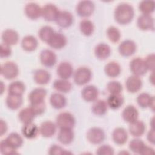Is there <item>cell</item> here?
<instances>
[{"label": "cell", "mask_w": 155, "mask_h": 155, "mask_svg": "<svg viewBox=\"0 0 155 155\" xmlns=\"http://www.w3.org/2000/svg\"><path fill=\"white\" fill-rule=\"evenodd\" d=\"M147 140L148 141L154 144V141H155V137H154V128H152L148 133L147 134Z\"/></svg>", "instance_id": "obj_52"}, {"label": "cell", "mask_w": 155, "mask_h": 155, "mask_svg": "<svg viewBox=\"0 0 155 155\" xmlns=\"http://www.w3.org/2000/svg\"><path fill=\"white\" fill-rule=\"evenodd\" d=\"M55 22L62 28H68L73 24V16L68 11H59Z\"/></svg>", "instance_id": "obj_13"}, {"label": "cell", "mask_w": 155, "mask_h": 155, "mask_svg": "<svg viewBox=\"0 0 155 155\" xmlns=\"http://www.w3.org/2000/svg\"><path fill=\"white\" fill-rule=\"evenodd\" d=\"M106 102L108 107L110 108L117 110L123 105L124 99L120 94H110Z\"/></svg>", "instance_id": "obj_31"}, {"label": "cell", "mask_w": 155, "mask_h": 155, "mask_svg": "<svg viewBox=\"0 0 155 155\" xmlns=\"http://www.w3.org/2000/svg\"><path fill=\"white\" fill-rule=\"evenodd\" d=\"M53 87L56 91L63 93L69 92L72 88L70 82L67 81V79H63L55 80L53 84Z\"/></svg>", "instance_id": "obj_37"}, {"label": "cell", "mask_w": 155, "mask_h": 155, "mask_svg": "<svg viewBox=\"0 0 155 155\" xmlns=\"http://www.w3.org/2000/svg\"><path fill=\"white\" fill-rule=\"evenodd\" d=\"M30 107L32 109L33 112L35 113V115H41L44 113L46 108V105L45 101L38 104H30Z\"/></svg>", "instance_id": "obj_46"}, {"label": "cell", "mask_w": 155, "mask_h": 155, "mask_svg": "<svg viewBox=\"0 0 155 155\" xmlns=\"http://www.w3.org/2000/svg\"><path fill=\"white\" fill-rule=\"evenodd\" d=\"M155 3L154 1H142L139 3V9L142 14L151 15L154 11Z\"/></svg>", "instance_id": "obj_40"}, {"label": "cell", "mask_w": 155, "mask_h": 155, "mask_svg": "<svg viewBox=\"0 0 155 155\" xmlns=\"http://www.w3.org/2000/svg\"><path fill=\"white\" fill-rule=\"evenodd\" d=\"M54 33V31L52 27L48 25H45L39 29L38 36L41 41L47 43Z\"/></svg>", "instance_id": "obj_39"}, {"label": "cell", "mask_w": 155, "mask_h": 155, "mask_svg": "<svg viewBox=\"0 0 155 155\" xmlns=\"http://www.w3.org/2000/svg\"><path fill=\"white\" fill-rule=\"evenodd\" d=\"M59 12V10L55 5L47 4L42 8L41 16L47 21H55Z\"/></svg>", "instance_id": "obj_9"}, {"label": "cell", "mask_w": 155, "mask_h": 155, "mask_svg": "<svg viewBox=\"0 0 155 155\" xmlns=\"http://www.w3.org/2000/svg\"><path fill=\"white\" fill-rule=\"evenodd\" d=\"M35 116V113L30 107L22 109L18 114L19 120L24 124L33 122Z\"/></svg>", "instance_id": "obj_34"}, {"label": "cell", "mask_w": 155, "mask_h": 155, "mask_svg": "<svg viewBox=\"0 0 155 155\" xmlns=\"http://www.w3.org/2000/svg\"><path fill=\"white\" fill-rule=\"evenodd\" d=\"M142 86V82L139 76L132 75L129 76L125 82V87L127 90L132 93H134L139 91Z\"/></svg>", "instance_id": "obj_17"}, {"label": "cell", "mask_w": 155, "mask_h": 155, "mask_svg": "<svg viewBox=\"0 0 155 155\" xmlns=\"http://www.w3.org/2000/svg\"><path fill=\"white\" fill-rule=\"evenodd\" d=\"M1 74L6 79H13L19 74L18 66L13 62L7 61L1 65Z\"/></svg>", "instance_id": "obj_4"}, {"label": "cell", "mask_w": 155, "mask_h": 155, "mask_svg": "<svg viewBox=\"0 0 155 155\" xmlns=\"http://www.w3.org/2000/svg\"><path fill=\"white\" fill-rule=\"evenodd\" d=\"M112 139L116 144L118 145H124L128 139L127 131L122 127H117L112 133Z\"/></svg>", "instance_id": "obj_23"}, {"label": "cell", "mask_w": 155, "mask_h": 155, "mask_svg": "<svg viewBox=\"0 0 155 155\" xmlns=\"http://www.w3.org/2000/svg\"><path fill=\"white\" fill-rule=\"evenodd\" d=\"M107 35L109 40L113 43L117 42L121 37L119 30L114 26H110L107 28Z\"/></svg>", "instance_id": "obj_41"}, {"label": "cell", "mask_w": 155, "mask_h": 155, "mask_svg": "<svg viewBox=\"0 0 155 155\" xmlns=\"http://www.w3.org/2000/svg\"><path fill=\"white\" fill-rule=\"evenodd\" d=\"M99 95V91L96 87L93 85L85 86L81 91L82 98L87 102L95 101Z\"/></svg>", "instance_id": "obj_16"}, {"label": "cell", "mask_w": 155, "mask_h": 155, "mask_svg": "<svg viewBox=\"0 0 155 155\" xmlns=\"http://www.w3.org/2000/svg\"><path fill=\"white\" fill-rule=\"evenodd\" d=\"M79 29L84 35L89 36L93 34L94 27L93 23L90 20L84 19L80 22Z\"/></svg>", "instance_id": "obj_38"}, {"label": "cell", "mask_w": 155, "mask_h": 155, "mask_svg": "<svg viewBox=\"0 0 155 155\" xmlns=\"http://www.w3.org/2000/svg\"><path fill=\"white\" fill-rule=\"evenodd\" d=\"M128 130L130 133L134 137H140L142 136L146 130V126L145 123L137 119L136 120L130 123Z\"/></svg>", "instance_id": "obj_22"}, {"label": "cell", "mask_w": 155, "mask_h": 155, "mask_svg": "<svg viewBox=\"0 0 155 155\" xmlns=\"http://www.w3.org/2000/svg\"><path fill=\"white\" fill-rule=\"evenodd\" d=\"M41 64L47 67L54 66L57 61V56L54 51L49 49H44L41 51L39 56Z\"/></svg>", "instance_id": "obj_8"}, {"label": "cell", "mask_w": 155, "mask_h": 155, "mask_svg": "<svg viewBox=\"0 0 155 155\" xmlns=\"http://www.w3.org/2000/svg\"><path fill=\"white\" fill-rule=\"evenodd\" d=\"M7 107L12 110H16L18 109L22 104L23 98L22 96H15L8 94L5 100Z\"/></svg>", "instance_id": "obj_35"}, {"label": "cell", "mask_w": 155, "mask_h": 155, "mask_svg": "<svg viewBox=\"0 0 155 155\" xmlns=\"http://www.w3.org/2000/svg\"><path fill=\"white\" fill-rule=\"evenodd\" d=\"M104 71L108 77L116 78L120 74L121 67L117 62L111 61L105 65Z\"/></svg>", "instance_id": "obj_33"}, {"label": "cell", "mask_w": 155, "mask_h": 155, "mask_svg": "<svg viewBox=\"0 0 155 155\" xmlns=\"http://www.w3.org/2000/svg\"><path fill=\"white\" fill-rule=\"evenodd\" d=\"M24 12L29 19L35 20L41 16L42 8L35 2H29L25 6Z\"/></svg>", "instance_id": "obj_15"}, {"label": "cell", "mask_w": 155, "mask_h": 155, "mask_svg": "<svg viewBox=\"0 0 155 155\" xmlns=\"http://www.w3.org/2000/svg\"><path fill=\"white\" fill-rule=\"evenodd\" d=\"M7 130V125L6 122L3 120L2 119L0 120V132H1V136H2L4 134Z\"/></svg>", "instance_id": "obj_53"}, {"label": "cell", "mask_w": 155, "mask_h": 155, "mask_svg": "<svg viewBox=\"0 0 155 155\" xmlns=\"http://www.w3.org/2000/svg\"><path fill=\"white\" fill-rule=\"evenodd\" d=\"M50 79V73L44 69H38L34 72L33 79L37 84L45 85L49 82Z\"/></svg>", "instance_id": "obj_26"}, {"label": "cell", "mask_w": 155, "mask_h": 155, "mask_svg": "<svg viewBox=\"0 0 155 155\" xmlns=\"http://www.w3.org/2000/svg\"><path fill=\"white\" fill-rule=\"evenodd\" d=\"M107 89L110 94H120L123 90V87L119 82L113 81L107 84Z\"/></svg>", "instance_id": "obj_43"}, {"label": "cell", "mask_w": 155, "mask_h": 155, "mask_svg": "<svg viewBox=\"0 0 155 155\" xmlns=\"http://www.w3.org/2000/svg\"><path fill=\"white\" fill-rule=\"evenodd\" d=\"M40 134L44 137L53 136L56 131V125L51 121L47 120L42 122L39 128Z\"/></svg>", "instance_id": "obj_19"}, {"label": "cell", "mask_w": 155, "mask_h": 155, "mask_svg": "<svg viewBox=\"0 0 155 155\" xmlns=\"http://www.w3.org/2000/svg\"><path fill=\"white\" fill-rule=\"evenodd\" d=\"M47 95V90L44 88H36L31 91L28 95L30 104L44 102Z\"/></svg>", "instance_id": "obj_18"}, {"label": "cell", "mask_w": 155, "mask_h": 155, "mask_svg": "<svg viewBox=\"0 0 155 155\" xmlns=\"http://www.w3.org/2000/svg\"><path fill=\"white\" fill-rule=\"evenodd\" d=\"M154 59L155 56L154 53H151L148 54L145 59L143 60L145 62V65L147 70L153 71L154 68Z\"/></svg>", "instance_id": "obj_49"}, {"label": "cell", "mask_w": 155, "mask_h": 155, "mask_svg": "<svg viewBox=\"0 0 155 155\" xmlns=\"http://www.w3.org/2000/svg\"><path fill=\"white\" fill-rule=\"evenodd\" d=\"M134 15V11L133 6L125 2L118 4L114 12L115 21L121 25H126L131 22Z\"/></svg>", "instance_id": "obj_1"}, {"label": "cell", "mask_w": 155, "mask_h": 155, "mask_svg": "<svg viewBox=\"0 0 155 155\" xmlns=\"http://www.w3.org/2000/svg\"><path fill=\"white\" fill-rule=\"evenodd\" d=\"M111 53L110 47L105 43H99L94 48V54L100 60H105L108 58Z\"/></svg>", "instance_id": "obj_24"}, {"label": "cell", "mask_w": 155, "mask_h": 155, "mask_svg": "<svg viewBox=\"0 0 155 155\" xmlns=\"http://www.w3.org/2000/svg\"><path fill=\"white\" fill-rule=\"evenodd\" d=\"M154 102H155V99H154V96H152V98L150 101V104H149V107L151 109V110L153 111H154Z\"/></svg>", "instance_id": "obj_54"}, {"label": "cell", "mask_w": 155, "mask_h": 155, "mask_svg": "<svg viewBox=\"0 0 155 155\" xmlns=\"http://www.w3.org/2000/svg\"><path fill=\"white\" fill-rule=\"evenodd\" d=\"M0 151L2 154H16V150L12 148L5 140H2L0 143Z\"/></svg>", "instance_id": "obj_45"}, {"label": "cell", "mask_w": 155, "mask_h": 155, "mask_svg": "<svg viewBox=\"0 0 155 155\" xmlns=\"http://www.w3.org/2000/svg\"><path fill=\"white\" fill-rule=\"evenodd\" d=\"M92 73L91 70L86 67H81L73 73L74 82L78 85H83L88 82L91 79Z\"/></svg>", "instance_id": "obj_2"}, {"label": "cell", "mask_w": 155, "mask_h": 155, "mask_svg": "<svg viewBox=\"0 0 155 155\" xmlns=\"http://www.w3.org/2000/svg\"><path fill=\"white\" fill-rule=\"evenodd\" d=\"M22 134L23 136L28 139H32L35 138L38 133L39 132L38 126L33 122L24 124L22 128Z\"/></svg>", "instance_id": "obj_29"}, {"label": "cell", "mask_w": 155, "mask_h": 155, "mask_svg": "<svg viewBox=\"0 0 155 155\" xmlns=\"http://www.w3.org/2000/svg\"><path fill=\"white\" fill-rule=\"evenodd\" d=\"M25 90V84L20 81H15L11 82L8 87V94L15 96H22Z\"/></svg>", "instance_id": "obj_30"}, {"label": "cell", "mask_w": 155, "mask_h": 155, "mask_svg": "<svg viewBox=\"0 0 155 155\" xmlns=\"http://www.w3.org/2000/svg\"><path fill=\"white\" fill-rule=\"evenodd\" d=\"M12 54V50L10 46L1 43L0 48V57L1 58H5L9 57Z\"/></svg>", "instance_id": "obj_50"}, {"label": "cell", "mask_w": 155, "mask_h": 155, "mask_svg": "<svg viewBox=\"0 0 155 155\" xmlns=\"http://www.w3.org/2000/svg\"><path fill=\"white\" fill-rule=\"evenodd\" d=\"M67 42V38L61 32H56L53 33L47 44L50 47L54 49H61L64 48Z\"/></svg>", "instance_id": "obj_11"}, {"label": "cell", "mask_w": 155, "mask_h": 155, "mask_svg": "<svg viewBox=\"0 0 155 155\" xmlns=\"http://www.w3.org/2000/svg\"><path fill=\"white\" fill-rule=\"evenodd\" d=\"M74 134L71 128H61L58 134V140L64 145L70 144L74 139Z\"/></svg>", "instance_id": "obj_25"}, {"label": "cell", "mask_w": 155, "mask_h": 155, "mask_svg": "<svg viewBox=\"0 0 155 155\" xmlns=\"http://www.w3.org/2000/svg\"><path fill=\"white\" fill-rule=\"evenodd\" d=\"M130 69L133 75L141 76L144 75L148 71L143 59L140 58H136L133 59L130 62Z\"/></svg>", "instance_id": "obj_7"}, {"label": "cell", "mask_w": 155, "mask_h": 155, "mask_svg": "<svg viewBox=\"0 0 155 155\" xmlns=\"http://www.w3.org/2000/svg\"><path fill=\"white\" fill-rule=\"evenodd\" d=\"M122 116L123 119L128 123H131L138 119L139 112L137 109L133 105H127L122 111Z\"/></svg>", "instance_id": "obj_21"}, {"label": "cell", "mask_w": 155, "mask_h": 155, "mask_svg": "<svg viewBox=\"0 0 155 155\" xmlns=\"http://www.w3.org/2000/svg\"><path fill=\"white\" fill-rule=\"evenodd\" d=\"M114 153V149L109 145H101L96 151V154L98 155H113Z\"/></svg>", "instance_id": "obj_47"}, {"label": "cell", "mask_w": 155, "mask_h": 155, "mask_svg": "<svg viewBox=\"0 0 155 155\" xmlns=\"http://www.w3.org/2000/svg\"><path fill=\"white\" fill-rule=\"evenodd\" d=\"M137 25L142 30H154V20L151 15L142 14L137 18Z\"/></svg>", "instance_id": "obj_10"}, {"label": "cell", "mask_w": 155, "mask_h": 155, "mask_svg": "<svg viewBox=\"0 0 155 155\" xmlns=\"http://www.w3.org/2000/svg\"><path fill=\"white\" fill-rule=\"evenodd\" d=\"M152 96L147 93H142L139 94L137 97V102L138 105L143 108L149 106Z\"/></svg>", "instance_id": "obj_44"}, {"label": "cell", "mask_w": 155, "mask_h": 155, "mask_svg": "<svg viewBox=\"0 0 155 155\" xmlns=\"http://www.w3.org/2000/svg\"><path fill=\"white\" fill-rule=\"evenodd\" d=\"M5 142L13 149L17 150L23 144V139L20 134L16 132L10 133L5 139Z\"/></svg>", "instance_id": "obj_32"}, {"label": "cell", "mask_w": 155, "mask_h": 155, "mask_svg": "<svg viewBox=\"0 0 155 155\" xmlns=\"http://www.w3.org/2000/svg\"><path fill=\"white\" fill-rule=\"evenodd\" d=\"M136 50V45L135 42L130 39L123 41L119 45L118 51L120 55L128 57L133 55Z\"/></svg>", "instance_id": "obj_12"}, {"label": "cell", "mask_w": 155, "mask_h": 155, "mask_svg": "<svg viewBox=\"0 0 155 155\" xmlns=\"http://www.w3.org/2000/svg\"><path fill=\"white\" fill-rule=\"evenodd\" d=\"M56 73L61 79H68L70 78L74 73L73 66L68 62H62L58 65Z\"/></svg>", "instance_id": "obj_14"}, {"label": "cell", "mask_w": 155, "mask_h": 155, "mask_svg": "<svg viewBox=\"0 0 155 155\" xmlns=\"http://www.w3.org/2000/svg\"><path fill=\"white\" fill-rule=\"evenodd\" d=\"M75 118L74 116L69 112L60 113L56 118V125L61 128L72 129L75 125Z\"/></svg>", "instance_id": "obj_3"}, {"label": "cell", "mask_w": 155, "mask_h": 155, "mask_svg": "<svg viewBox=\"0 0 155 155\" xmlns=\"http://www.w3.org/2000/svg\"><path fill=\"white\" fill-rule=\"evenodd\" d=\"M94 10V4L88 0L81 1L76 5V11L80 17H88Z\"/></svg>", "instance_id": "obj_6"}, {"label": "cell", "mask_w": 155, "mask_h": 155, "mask_svg": "<svg viewBox=\"0 0 155 155\" xmlns=\"http://www.w3.org/2000/svg\"><path fill=\"white\" fill-rule=\"evenodd\" d=\"M38 45L37 39L32 35L24 36L21 41V46L23 50L27 51H33L36 49Z\"/></svg>", "instance_id": "obj_27"}, {"label": "cell", "mask_w": 155, "mask_h": 155, "mask_svg": "<svg viewBox=\"0 0 155 155\" xmlns=\"http://www.w3.org/2000/svg\"><path fill=\"white\" fill-rule=\"evenodd\" d=\"M145 145L143 141L139 139H133L129 143V148L130 150L137 154H140L143 148Z\"/></svg>", "instance_id": "obj_42"}, {"label": "cell", "mask_w": 155, "mask_h": 155, "mask_svg": "<svg viewBox=\"0 0 155 155\" xmlns=\"http://www.w3.org/2000/svg\"><path fill=\"white\" fill-rule=\"evenodd\" d=\"M87 140L92 144L101 143L105 138L104 131L99 127H92L87 133Z\"/></svg>", "instance_id": "obj_5"}, {"label": "cell", "mask_w": 155, "mask_h": 155, "mask_svg": "<svg viewBox=\"0 0 155 155\" xmlns=\"http://www.w3.org/2000/svg\"><path fill=\"white\" fill-rule=\"evenodd\" d=\"M107 109L108 105L107 102L103 99H96L94 101L91 107L92 112L97 116L104 115L107 113Z\"/></svg>", "instance_id": "obj_36"}, {"label": "cell", "mask_w": 155, "mask_h": 155, "mask_svg": "<svg viewBox=\"0 0 155 155\" xmlns=\"http://www.w3.org/2000/svg\"><path fill=\"white\" fill-rule=\"evenodd\" d=\"M1 88H2L1 91V93L2 94V88H4V87H3V82H2V81H1Z\"/></svg>", "instance_id": "obj_55"}, {"label": "cell", "mask_w": 155, "mask_h": 155, "mask_svg": "<svg viewBox=\"0 0 155 155\" xmlns=\"http://www.w3.org/2000/svg\"><path fill=\"white\" fill-rule=\"evenodd\" d=\"M1 38L3 43L8 45H13L17 44L19 40L18 32L13 29H6L3 31Z\"/></svg>", "instance_id": "obj_20"}, {"label": "cell", "mask_w": 155, "mask_h": 155, "mask_svg": "<svg viewBox=\"0 0 155 155\" xmlns=\"http://www.w3.org/2000/svg\"><path fill=\"white\" fill-rule=\"evenodd\" d=\"M50 103L54 108L61 109L65 107L67 99L63 94L59 93H54L50 96Z\"/></svg>", "instance_id": "obj_28"}, {"label": "cell", "mask_w": 155, "mask_h": 155, "mask_svg": "<svg viewBox=\"0 0 155 155\" xmlns=\"http://www.w3.org/2000/svg\"><path fill=\"white\" fill-rule=\"evenodd\" d=\"M68 152L62 147L58 145H52L48 150V154L50 155H58L67 154Z\"/></svg>", "instance_id": "obj_48"}, {"label": "cell", "mask_w": 155, "mask_h": 155, "mask_svg": "<svg viewBox=\"0 0 155 155\" xmlns=\"http://www.w3.org/2000/svg\"><path fill=\"white\" fill-rule=\"evenodd\" d=\"M154 154V149L150 147L147 146V145H145L144 146V147L143 148L141 153L140 154H143V155H146V154Z\"/></svg>", "instance_id": "obj_51"}]
</instances>
